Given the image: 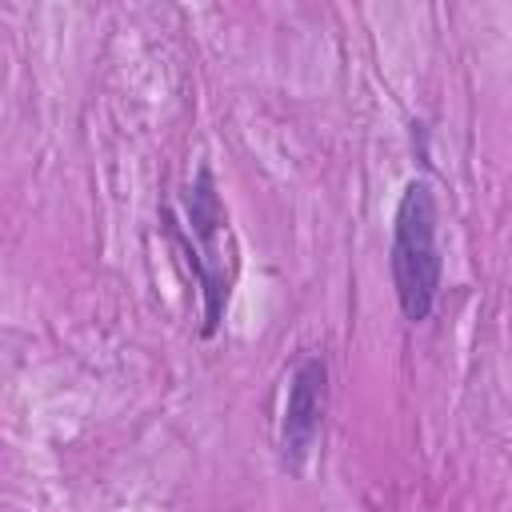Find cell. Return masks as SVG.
<instances>
[{"label":"cell","instance_id":"1","mask_svg":"<svg viewBox=\"0 0 512 512\" xmlns=\"http://www.w3.org/2000/svg\"><path fill=\"white\" fill-rule=\"evenodd\" d=\"M440 204L428 176H412L392 212V244L388 272L396 288L400 316L408 324H424L444 288V256H440Z\"/></svg>","mask_w":512,"mask_h":512},{"label":"cell","instance_id":"2","mask_svg":"<svg viewBox=\"0 0 512 512\" xmlns=\"http://www.w3.org/2000/svg\"><path fill=\"white\" fill-rule=\"evenodd\" d=\"M184 216H188V236L180 232V224L172 220V212H164V228L168 236L176 240V248L184 252L192 276L200 280V296H204V324H200V336L212 340L220 332V320H224V308H228V268H224V256H220V236L228 232V212H224V200L216 192V176L208 164L196 168L192 184L184 188Z\"/></svg>","mask_w":512,"mask_h":512},{"label":"cell","instance_id":"3","mask_svg":"<svg viewBox=\"0 0 512 512\" xmlns=\"http://www.w3.org/2000/svg\"><path fill=\"white\" fill-rule=\"evenodd\" d=\"M328 416V360L320 352H308L284 392V412H280V464L288 472H300L320 440Z\"/></svg>","mask_w":512,"mask_h":512}]
</instances>
